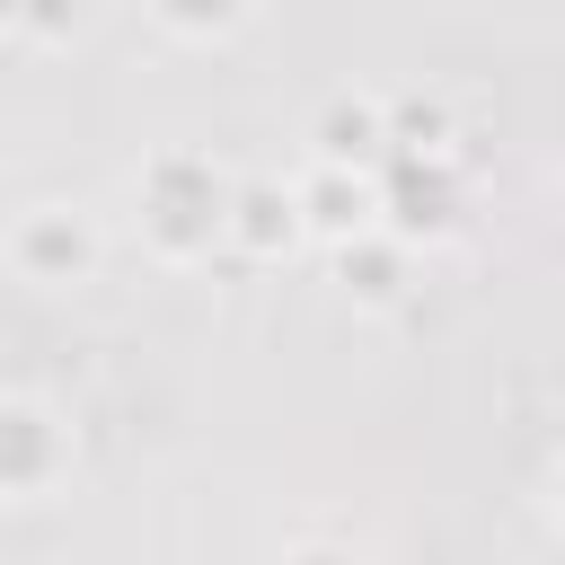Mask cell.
I'll list each match as a JSON object with an SVG mask.
<instances>
[{
  "instance_id": "obj_1",
  "label": "cell",
  "mask_w": 565,
  "mask_h": 565,
  "mask_svg": "<svg viewBox=\"0 0 565 565\" xmlns=\"http://www.w3.org/2000/svg\"><path fill=\"white\" fill-rule=\"evenodd\" d=\"M44 459H53V433H44V415L9 406V415H0V477H9V486H35V477H44Z\"/></svg>"
},
{
  "instance_id": "obj_2",
  "label": "cell",
  "mask_w": 565,
  "mask_h": 565,
  "mask_svg": "<svg viewBox=\"0 0 565 565\" xmlns=\"http://www.w3.org/2000/svg\"><path fill=\"white\" fill-rule=\"evenodd\" d=\"M18 256H26L35 274H79V265H88V238H79L71 221H35V230L18 238Z\"/></svg>"
},
{
  "instance_id": "obj_3",
  "label": "cell",
  "mask_w": 565,
  "mask_h": 565,
  "mask_svg": "<svg viewBox=\"0 0 565 565\" xmlns=\"http://www.w3.org/2000/svg\"><path fill=\"white\" fill-rule=\"evenodd\" d=\"M309 203H318V221H327V230H362V221H371V185H344V177H327Z\"/></svg>"
},
{
  "instance_id": "obj_4",
  "label": "cell",
  "mask_w": 565,
  "mask_h": 565,
  "mask_svg": "<svg viewBox=\"0 0 565 565\" xmlns=\"http://www.w3.org/2000/svg\"><path fill=\"white\" fill-rule=\"evenodd\" d=\"M159 9H168L177 26H230V18H238V0H159Z\"/></svg>"
}]
</instances>
